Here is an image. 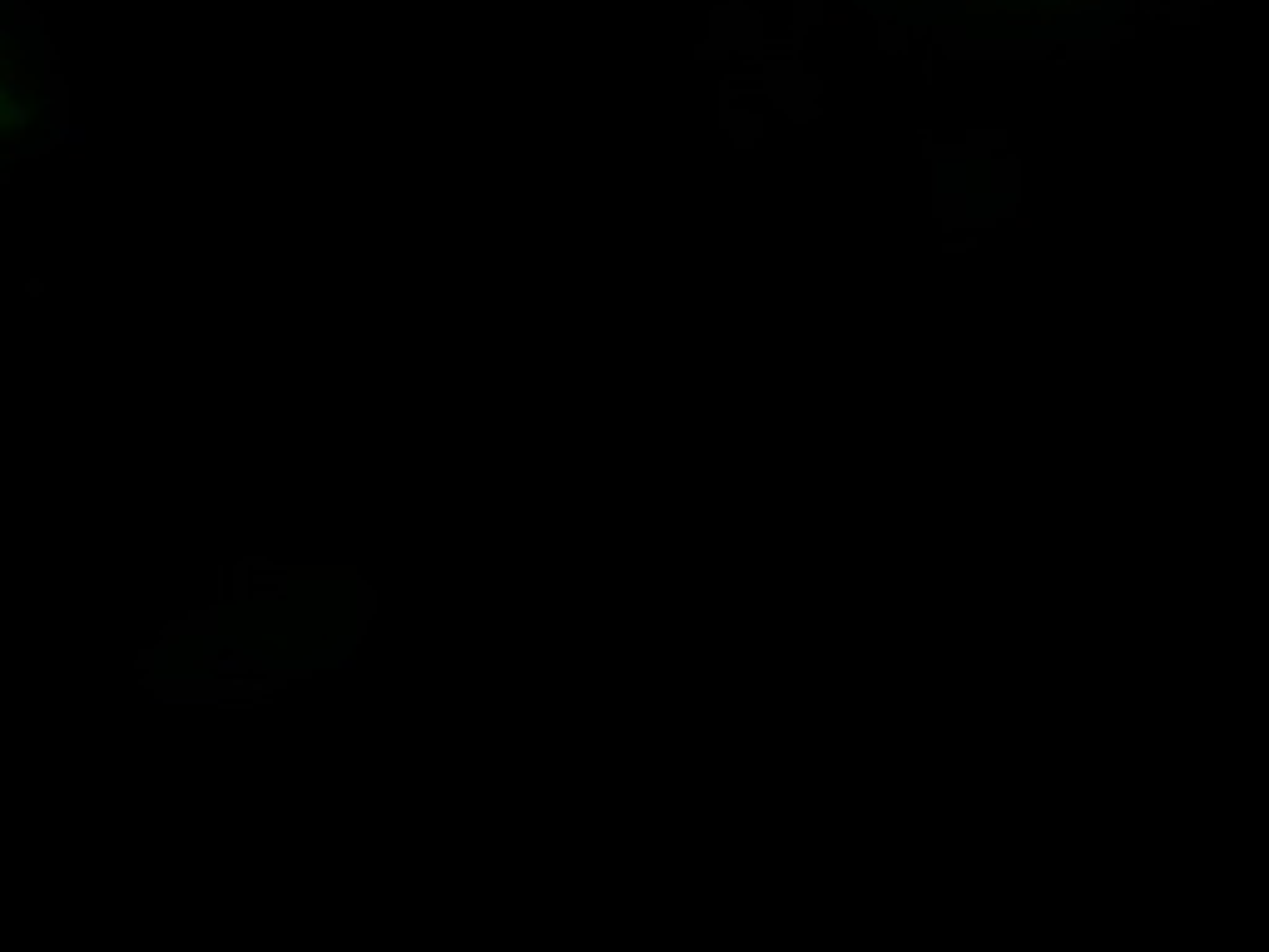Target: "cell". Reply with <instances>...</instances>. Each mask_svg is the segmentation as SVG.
<instances>
[{
  "label": "cell",
  "mask_w": 1269,
  "mask_h": 952,
  "mask_svg": "<svg viewBox=\"0 0 1269 952\" xmlns=\"http://www.w3.org/2000/svg\"><path fill=\"white\" fill-rule=\"evenodd\" d=\"M10 125V100H5V90H0V129Z\"/></svg>",
  "instance_id": "1"
}]
</instances>
